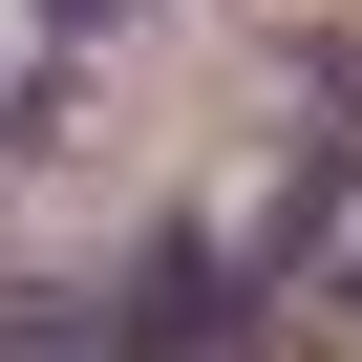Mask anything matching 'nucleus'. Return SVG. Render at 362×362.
Masks as SVG:
<instances>
[{
    "label": "nucleus",
    "instance_id": "obj_1",
    "mask_svg": "<svg viewBox=\"0 0 362 362\" xmlns=\"http://www.w3.org/2000/svg\"><path fill=\"white\" fill-rule=\"evenodd\" d=\"M128 362H256V320L214 298V256H149V298H128Z\"/></svg>",
    "mask_w": 362,
    "mask_h": 362
},
{
    "label": "nucleus",
    "instance_id": "obj_2",
    "mask_svg": "<svg viewBox=\"0 0 362 362\" xmlns=\"http://www.w3.org/2000/svg\"><path fill=\"white\" fill-rule=\"evenodd\" d=\"M43 22H128V0H43Z\"/></svg>",
    "mask_w": 362,
    "mask_h": 362
},
{
    "label": "nucleus",
    "instance_id": "obj_3",
    "mask_svg": "<svg viewBox=\"0 0 362 362\" xmlns=\"http://www.w3.org/2000/svg\"><path fill=\"white\" fill-rule=\"evenodd\" d=\"M341 277H362V235H341Z\"/></svg>",
    "mask_w": 362,
    "mask_h": 362
}]
</instances>
